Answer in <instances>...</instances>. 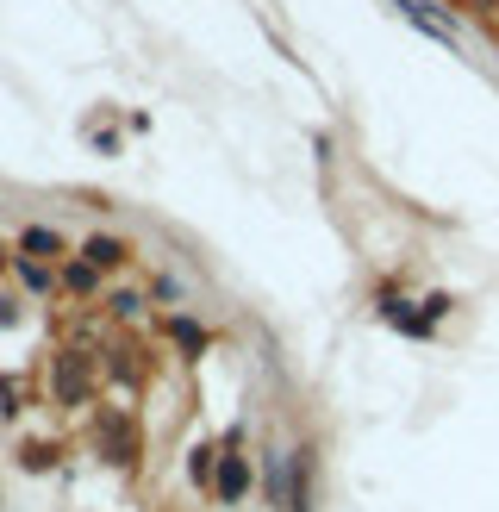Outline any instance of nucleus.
<instances>
[{
  "label": "nucleus",
  "mask_w": 499,
  "mask_h": 512,
  "mask_svg": "<svg viewBox=\"0 0 499 512\" xmlns=\"http://www.w3.org/2000/svg\"><path fill=\"white\" fill-rule=\"evenodd\" d=\"M175 344H181V350H200V344H206V331H194L188 319H175Z\"/></svg>",
  "instance_id": "obj_5"
},
{
  "label": "nucleus",
  "mask_w": 499,
  "mask_h": 512,
  "mask_svg": "<svg viewBox=\"0 0 499 512\" xmlns=\"http://www.w3.org/2000/svg\"><path fill=\"white\" fill-rule=\"evenodd\" d=\"M268 488H275V507L281 512H300V494H293V481H287V456L268 463Z\"/></svg>",
  "instance_id": "obj_1"
},
{
  "label": "nucleus",
  "mask_w": 499,
  "mask_h": 512,
  "mask_svg": "<svg viewBox=\"0 0 499 512\" xmlns=\"http://www.w3.org/2000/svg\"><path fill=\"white\" fill-rule=\"evenodd\" d=\"M25 251H31V256H57V232H44V225L25 232Z\"/></svg>",
  "instance_id": "obj_4"
},
{
  "label": "nucleus",
  "mask_w": 499,
  "mask_h": 512,
  "mask_svg": "<svg viewBox=\"0 0 499 512\" xmlns=\"http://www.w3.org/2000/svg\"><path fill=\"white\" fill-rule=\"evenodd\" d=\"M244 463H225V469H219V494H225V500H232V494H244Z\"/></svg>",
  "instance_id": "obj_3"
},
{
  "label": "nucleus",
  "mask_w": 499,
  "mask_h": 512,
  "mask_svg": "<svg viewBox=\"0 0 499 512\" xmlns=\"http://www.w3.org/2000/svg\"><path fill=\"white\" fill-rule=\"evenodd\" d=\"M88 262H94V269H107V262H119V244H113V238H88Z\"/></svg>",
  "instance_id": "obj_2"
}]
</instances>
